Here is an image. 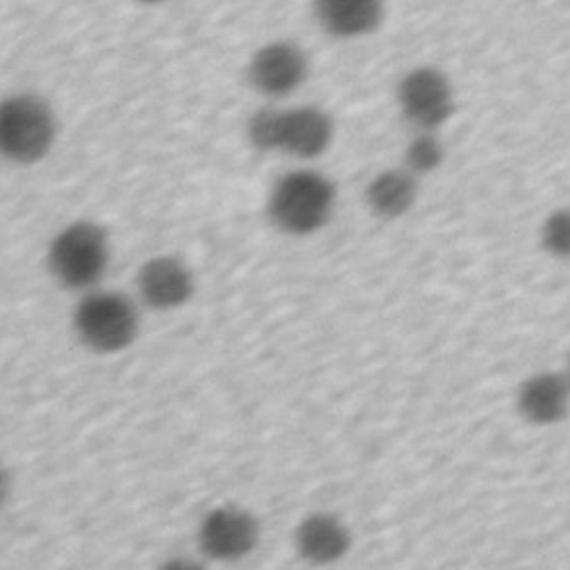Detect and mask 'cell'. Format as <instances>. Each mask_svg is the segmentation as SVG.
Wrapping results in <instances>:
<instances>
[{
	"instance_id": "5",
	"label": "cell",
	"mask_w": 570,
	"mask_h": 570,
	"mask_svg": "<svg viewBox=\"0 0 570 570\" xmlns=\"http://www.w3.org/2000/svg\"><path fill=\"white\" fill-rule=\"evenodd\" d=\"M58 138L53 107L33 91L0 98V160L18 167L45 160Z\"/></svg>"
},
{
	"instance_id": "2",
	"label": "cell",
	"mask_w": 570,
	"mask_h": 570,
	"mask_svg": "<svg viewBox=\"0 0 570 570\" xmlns=\"http://www.w3.org/2000/svg\"><path fill=\"white\" fill-rule=\"evenodd\" d=\"M338 203L334 180L309 165L281 174L265 203L269 223L287 236H312L330 225Z\"/></svg>"
},
{
	"instance_id": "18",
	"label": "cell",
	"mask_w": 570,
	"mask_h": 570,
	"mask_svg": "<svg viewBox=\"0 0 570 570\" xmlns=\"http://www.w3.org/2000/svg\"><path fill=\"white\" fill-rule=\"evenodd\" d=\"M568 379H570V365H568Z\"/></svg>"
},
{
	"instance_id": "16",
	"label": "cell",
	"mask_w": 570,
	"mask_h": 570,
	"mask_svg": "<svg viewBox=\"0 0 570 570\" xmlns=\"http://www.w3.org/2000/svg\"><path fill=\"white\" fill-rule=\"evenodd\" d=\"M9 499H11V474H9V470L0 463V512H2V508L9 503Z\"/></svg>"
},
{
	"instance_id": "17",
	"label": "cell",
	"mask_w": 570,
	"mask_h": 570,
	"mask_svg": "<svg viewBox=\"0 0 570 570\" xmlns=\"http://www.w3.org/2000/svg\"><path fill=\"white\" fill-rule=\"evenodd\" d=\"M138 2H142V4H163L167 0H138Z\"/></svg>"
},
{
	"instance_id": "6",
	"label": "cell",
	"mask_w": 570,
	"mask_h": 570,
	"mask_svg": "<svg viewBox=\"0 0 570 570\" xmlns=\"http://www.w3.org/2000/svg\"><path fill=\"white\" fill-rule=\"evenodd\" d=\"M263 528L258 517L238 503L209 508L196 525L198 552L216 563H236L254 554L261 546Z\"/></svg>"
},
{
	"instance_id": "13",
	"label": "cell",
	"mask_w": 570,
	"mask_h": 570,
	"mask_svg": "<svg viewBox=\"0 0 570 570\" xmlns=\"http://www.w3.org/2000/svg\"><path fill=\"white\" fill-rule=\"evenodd\" d=\"M363 196L372 216L394 220L414 207L419 196V178L403 165L390 167L370 178Z\"/></svg>"
},
{
	"instance_id": "15",
	"label": "cell",
	"mask_w": 570,
	"mask_h": 570,
	"mask_svg": "<svg viewBox=\"0 0 570 570\" xmlns=\"http://www.w3.org/2000/svg\"><path fill=\"white\" fill-rule=\"evenodd\" d=\"M539 240L546 254L554 258H570V207H559L543 218Z\"/></svg>"
},
{
	"instance_id": "8",
	"label": "cell",
	"mask_w": 570,
	"mask_h": 570,
	"mask_svg": "<svg viewBox=\"0 0 570 570\" xmlns=\"http://www.w3.org/2000/svg\"><path fill=\"white\" fill-rule=\"evenodd\" d=\"M136 298L154 312H174L196 294V274L178 254H154L145 258L134 276Z\"/></svg>"
},
{
	"instance_id": "11",
	"label": "cell",
	"mask_w": 570,
	"mask_h": 570,
	"mask_svg": "<svg viewBox=\"0 0 570 570\" xmlns=\"http://www.w3.org/2000/svg\"><path fill=\"white\" fill-rule=\"evenodd\" d=\"M517 410L532 425H554L570 410V379L559 372H537L517 390Z\"/></svg>"
},
{
	"instance_id": "12",
	"label": "cell",
	"mask_w": 570,
	"mask_h": 570,
	"mask_svg": "<svg viewBox=\"0 0 570 570\" xmlns=\"http://www.w3.org/2000/svg\"><path fill=\"white\" fill-rule=\"evenodd\" d=\"M383 0H314V13L323 31L334 38H361L383 20Z\"/></svg>"
},
{
	"instance_id": "14",
	"label": "cell",
	"mask_w": 570,
	"mask_h": 570,
	"mask_svg": "<svg viewBox=\"0 0 570 570\" xmlns=\"http://www.w3.org/2000/svg\"><path fill=\"white\" fill-rule=\"evenodd\" d=\"M445 160V147L436 131L416 129L414 138L407 140L403 149V167L410 169L416 178L436 171Z\"/></svg>"
},
{
	"instance_id": "9",
	"label": "cell",
	"mask_w": 570,
	"mask_h": 570,
	"mask_svg": "<svg viewBox=\"0 0 570 570\" xmlns=\"http://www.w3.org/2000/svg\"><path fill=\"white\" fill-rule=\"evenodd\" d=\"M309 78L307 53L289 40H274L254 51L247 65L249 87L267 100L296 94Z\"/></svg>"
},
{
	"instance_id": "10",
	"label": "cell",
	"mask_w": 570,
	"mask_h": 570,
	"mask_svg": "<svg viewBox=\"0 0 570 570\" xmlns=\"http://www.w3.org/2000/svg\"><path fill=\"white\" fill-rule=\"evenodd\" d=\"M294 550L312 566H332L341 561L352 548L350 525L334 512H307L294 528Z\"/></svg>"
},
{
	"instance_id": "4",
	"label": "cell",
	"mask_w": 570,
	"mask_h": 570,
	"mask_svg": "<svg viewBox=\"0 0 570 570\" xmlns=\"http://www.w3.org/2000/svg\"><path fill=\"white\" fill-rule=\"evenodd\" d=\"M109 263V234L100 223L89 218L62 225L45 249V265L53 283L76 294L102 285Z\"/></svg>"
},
{
	"instance_id": "1",
	"label": "cell",
	"mask_w": 570,
	"mask_h": 570,
	"mask_svg": "<svg viewBox=\"0 0 570 570\" xmlns=\"http://www.w3.org/2000/svg\"><path fill=\"white\" fill-rule=\"evenodd\" d=\"M334 118L316 105H265L245 122L247 142L261 154H283L301 163L321 158L334 142Z\"/></svg>"
},
{
	"instance_id": "7",
	"label": "cell",
	"mask_w": 570,
	"mask_h": 570,
	"mask_svg": "<svg viewBox=\"0 0 570 570\" xmlns=\"http://www.w3.org/2000/svg\"><path fill=\"white\" fill-rule=\"evenodd\" d=\"M396 105L414 129L436 131L454 111V91L436 67H414L396 85Z\"/></svg>"
},
{
	"instance_id": "3",
	"label": "cell",
	"mask_w": 570,
	"mask_h": 570,
	"mask_svg": "<svg viewBox=\"0 0 570 570\" xmlns=\"http://www.w3.org/2000/svg\"><path fill=\"white\" fill-rule=\"evenodd\" d=\"M142 305L136 296L105 285L78 294L71 309V330L78 343L100 356L129 350L142 327Z\"/></svg>"
}]
</instances>
